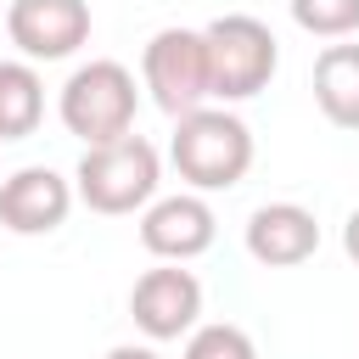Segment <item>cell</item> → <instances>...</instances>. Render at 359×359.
Segmentation results:
<instances>
[{"instance_id":"obj_1","label":"cell","mask_w":359,"mask_h":359,"mask_svg":"<svg viewBox=\"0 0 359 359\" xmlns=\"http://www.w3.org/2000/svg\"><path fill=\"white\" fill-rule=\"evenodd\" d=\"M168 157L191 191H230L252 168V129L224 107H196V112L174 118Z\"/></svg>"},{"instance_id":"obj_2","label":"cell","mask_w":359,"mask_h":359,"mask_svg":"<svg viewBox=\"0 0 359 359\" xmlns=\"http://www.w3.org/2000/svg\"><path fill=\"white\" fill-rule=\"evenodd\" d=\"M135 107H140V90H135V73L112 56H95L84 67L67 73L62 84V129L79 135L84 146H112L123 135H135Z\"/></svg>"},{"instance_id":"obj_3","label":"cell","mask_w":359,"mask_h":359,"mask_svg":"<svg viewBox=\"0 0 359 359\" xmlns=\"http://www.w3.org/2000/svg\"><path fill=\"white\" fill-rule=\"evenodd\" d=\"M163 185V157L151 140L123 135L112 146H84L79 168H73V191L90 213H135L151 208Z\"/></svg>"},{"instance_id":"obj_4","label":"cell","mask_w":359,"mask_h":359,"mask_svg":"<svg viewBox=\"0 0 359 359\" xmlns=\"http://www.w3.org/2000/svg\"><path fill=\"white\" fill-rule=\"evenodd\" d=\"M202 45H208V90H213V101H252L280 67V45H275L269 22H258L247 11L213 17L202 28Z\"/></svg>"},{"instance_id":"obj_5","label":"cell","mask_w":359,"mask_h":359,"mask_svg":"<svg viewBox=\"0 0 359 359\" xmlns=\"http://www.w3.org/2000/svg\"><path fill=\"white\" fill-rule=\"evenodd\" d=\"M140 79L151 90V101L168 118L196 112L213 90H208V45L202 28H157L140 50Z\"/></svg>"},{"instance_id":"obj_6","label":"cell","mask_w":359,"mask_h":359,"mask_svg":"<svg viewBox=\"0 0 359 359\" xmlns=\"http://www.w3.org/2000/svg\"><path fill=\"white\" fill-rule=\"evenodd\" d=\"M129 314L135 325L151 337V342H174V337H191L196 320H202V280L180 264H163V269H146L135 286H129Z\"/></svg>"},{"instance_id":"obj_7","label":"cell","mask_w":359,"mask_h":359,"mask_svg":"<svg viewBox=\"0 0 359 359\" xmlns=\"http://www.w3.org/2000/svg\"><path fill=\"white\" fill-rule=\"evenodd\" d=\"M6 34L28 62H62L90 39V0H11Z\"/></svg>"},{"instance_id":"obj_8","label":"cell","mask_w":359,"mask_h":359,"mask_svg":"<svg viewBox=\"0 0 359 359\" xmlns=\"http://www.w3.org/2000/svg\"><path fill=\"white\" fill-rule=\"evenodd\" d=\"M219 236V219L213 208L202 202V191H180V196H157L146 213H140V247L163 264H191L213 247Z\"/></svg>"},{"instance_id":"obj_9","label":"cell","mask_w":359,"mask_h":359,"mask_svg":"<svg viewBox=\"0 0 359 359\" xmlns=\"http://www.w3.org/2000/svg\"><path fill=\"white\" fill-rule=\"evenodd\" d=\"M73 196H79L73 180H62L45 163H28V168H17V174L0 180V224L11 236H50V230L67 224Z\"/></svg>"},{"instance_id":"obj_10","label":"cell","mask_w":359,"mask_h":359,"mask_svg":"<svg viewBox=\"0 0 359 359\" xmlns=\"http://www.w3.org/2000/svg\"><path fill=\"white\" fill-rule=\"evenodd\" d=\"M320 247V219L303 202H264L247 219V252L264 269H292L303 258H314Z\"/></svg>"},{"instance_id":"obj_11","label":"cell","mask_w":359,"mask_h":359,"mask_svg":"<svg viewBox=\"0 0 359 359\" xmlns=\"http://www.w3.org/2000/svg\"><path fill=\"white\" fill-rule=\"evenodd\" d=\"M314 101L337 129H359V45L337 39L314 56Z\"/></svg>"},{"instance_id":"obj_12","label":"cell","mask_w":359,"mask_h":359,"mask_svg":"<svg viewBox=\"0 0 359 359\" xmlns=\"http://www.w3.org/2000/svg\"><path fill=\"white\" fill-rule=\"evenodd\" d=\"M45 118V84L28 62H0V140H28Z\"/></svg>"},{"instance_id":"obj_13","label":"cell","mask_w":359,"mask_h":359,"mask_svg":"<svg viewBox=\"0 0 359 359\" xmlns=\"http://www.w3.org/2000/svg\"><path fill=\"white\" fill-rule=\"evenodd\" d=\"M292 22L314 39H348L359 34V0H286Z\"/></svg>"},{"instance_id":"obj_14","label":"cell","mask_w":359,"mask_h":359,"mask_svg":"<svg viewBox=\"0 0 359 359\" xmlns=\"http://www.w3.org/2000/svg\"><path fill=\"white\" fill-rule=\"evenodd\" d=\"M180 359H258V348H252V337H247L241 325L213 320V325H196V331L185 337V353H180Z\"/></svg>"},{"instance_id":"obj_15","label":"cell","mask_w":359,"mask_h":359,"mask_svg":"<svg viewBox=\"0 0 359 359\" xmlns=\"http://www.w3.org/2000/svg\"><path fill=\"white\" fill-rule=\"evenodd\" d=\"M107 359H163V353L146 342H118V348H107Z\"/></svg>"},{"instance_id":"obj_16","label":"cell","mask_w":359,"mask_h":359,"mask_svg":"<svg viewBox=\"0 0 359 359\" xmlns=\"http://www.w3.org/2000/svg\"><path fill=\"white\" fill-rule=\"evenodd\" d=\"M342 252L359 264V208H353V213H348V224H342Z\"/></svg>"}]
</instances>
